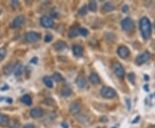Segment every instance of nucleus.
Wrapping results in <instances>:
<instances>
[{
  "mask_svg": "<svg viewBox=\"0 0 155 128\" xmlns=\"http://www.w3.org/2000/svg\"><path fill=\"white\" fill-rule=\"evenodd\" d=\"M9 118L5 114H0V126H6L9 123Z\"/></svg>",
  "mask_w": 155,
  "mask_h": 128,
  "instance_id": "nucleus-20",
  "label": "nucleus"
},
{
  "mask_svg": "<svg viewBox=\"0 0 155 128\" xmlns=\"http://www.w3.org/2000/svg\"><path fill=\"white\" fill-rule=\"evenodd\" d=\"M1 13H2V10H1V8H0V15H1Z\"/></svg>",
  "mask_w": 155,
  "mask_h": 128,
  "instance_id": "nucleus-40",
  "label": "nucleus"
},
{
  "mask_svg": "<svg viewBox=\"0 0 155 128\" xmlns=\"http://www.w3.org/2000/svg\"><path fill=\"white\" fill-rule=\"evenodd\" d=\"M79 35V29L78 27H72L71 29H70V32H69V37L70 38H74Z\"/></svg>",
  "mask_w": 155,
  "mask_h": 128,
  "instance_id": "nucleus-21",
  "label": "nucleus"
},
{
  "mask_svg": "<svg viewBox=\"0 0 155 128\" xmlns=\"http://www.w3.org/2000/svg\"><path fill=\"white\" fill-rule=\"evenodd\" d=\"M37 61H38V60H37V58L35 57V58H34V59H32V60H31V62H32V63H34V64H36V63H37Z\"/></svg>",
  "mask_w": 155,
  "mask_h": 128,
  "instance_id": "nucleus-37",
  "label": "nucleus"
},
{
  "mask_svg": "<svg viewBox=\"0 0 155 128\" xmlns=\"http://www.w3.org/2000/svg\"><path fill=\"white\" fill-rule=\"evenodd\" d=\"M126 102H127V110L129 111V110H130V108H131V103H130V100H128V99H126Z\"/></svg>",
  "mask_w": 155,
  "mask_h": 128,
  "instance_id": "nucleus-34",
  "label": "nucleus"
},
{
  "mask_svg": "<svg viewBox=\"0 0 155 128\" xmlns=\"http://www.w3.org/2000/svg\"><path fill=\"white\" fill-rule=\"evenodd\" d=\"M76 84L78 87V88H84L86 87V85H87V81H86V79L84 78V76L80 75V76L78 77L77 81H76Z\"/></svg>",
  "mask_w": 155,
  "mask_h": 128,
  "instance_id": "nucleus-13",
  "label": "nucleus"
},
{
  "mask_svg": "<svg viewBox=\"0 0 155 128\" xmlns=\"http://www.w3.org/2000/svg\"><path fill=\"white\" fill-rule=\"evenodd\" d=\"M61 126H62V127L63 128H68V125H67V123L63 122L62 124H61Z\"/></svg>",
  "mask_w": 155,
  "mask_h": 128,
  "instance_id": "nucleus-38",
  "label": "nucleus"
},
{
  "mask_svg": "<svg viewBox=\"0 0 155 128\" xmlns=\"http://www.w3.org/2000/svg\"><path fill=\"white\" fill-rule=\"evenodd\" d=\"M21 100H22V102L23 104H25L27 106H31L32 105V98L28 95H23L22 97V99H21Z\"/></svg>",
  "mask_w": 155,
  "mask_h": 128,
  "instance_id": "nucleus-19",
  "label": "nucleus"
},
{
  "mask_svg": "<svg viewBox=\"0 0 155 128\" xmlns=\"http://www.w3.org/2000/svg\"><path fill=\"white\" fill-rule=\"evenodd\" d=\"M30 116L33 119H39L43 116V110L41 107H35L30 111Z\"/></svg>",
  "mask_w": 155,
  "mask_h": 128,
  "instance_id": "nucleus-11",
  "label": "nucleus"
},
{
  "mask_svg": "<svg viewBox=\"0 0 155 128\" xmlns=\"http://www.w3.org/2000/svg\"><path fill=\"white\" fill-rule=\"evenodd\" d=\"M89 79H90L91 82L92 84H94V85H97V84L100 83L99 76H98L97 74H95V73H91V74H90V76H89Z\"/></svg>",
  "mask_w": 155,
  "mask_h": 128,
  "instance_id": "nucleus-17",
  "label": "nucleus"
},
{
  "mask_svg": "<svg viewBox=\"0 0 155 128\" xmlns=\"http://www.w3.org/2000/svg\"><path fill=\"white\" fill-rule=\"evenodd\" d=\"M122 11H123V12H127V11H128V6L127 5L123 6V7H122Z\"/></svg>",
  "mask_w": 155,
  "mask_h": 128,
  "instance_id": "nucleus-35",
  "label": "nucleus"
},
{
  "mask_svg": "<svg viewBox=\"0 0 155 128\" xmlns=\"http://www.w3.org/2000/svg\"><path fill=\"white\" fill-rule=\"evenodd\" d=\"M14 67H15V64H13V63L7 64L5 67H4V74L5 75H10L11 73L14 72Z\"/></svg>",
  "mask_w": 155,
  "mask_h": 128,
  "instance_id": "nucleus-15",
  "label": "nucleus"
},
{
  "mask_svg": "<svg viewBox=\"0 0 155 128\" xmlns=\"http://www.w3.org/2000/svg\"><path fill=\"white\" fill-rule=\"evenodd\" d=\"M54 49H55L57 51H63V50H67V45L65 42H62V41H59L54 43Z\"/></svg>",
  "mask_w": 155,
  "mask_h": 128,
  "instance_id": "nucleus-14",
  "label": "nucleus"
},
{
  "mask_svg": "<svg viewBox=\"0 0 155 128\" xmlns=\"http://www.w3.org/2000/svg\"><path fill=\"white\" fill-rule=\"evenodd\" d=\"M22 128H35V126H34V125H31V124H28V125L24 126Z\"/></svg>",
  "mask_w": 155,
  "mask_h": 128,
  "instance_id": "nucleus-36",
  "label": "nucleus"
},
{
  "mask_svg": "<svg viewBox=\"0 0 155 128\" xmlns=\"http://www.w3.org/2000/svg\"><path fill=\"white\" fill-rule=\"evenodd\" d=\"M81 108H82L81 103L78 102V101H74V102H72L70 107H69V112L72 115H77L80 112Z\"/></svg>",
  "mask_w": 155,
  "mask_h": 128,
  "instance_id": "nucleus-7",
  "label": "nucleus"
},
{
  "mask_svg": "<svg viewBox=\"0 0 155 128\" xmlns=\"http://www.w3.org/2000/svg\"><path fill=\"white\" fill-rule=\"evenodd\" d=\"M43 103L48 105V106H54L55 105V101L53 100L52 98H47L43 100Z\"/></svg>",
  "mask_w": 155,
  "mask_h": 128,
  "instance_id": "nucleus-27",
  "label": "nucleus"
},
{
  "mask_svg": "<svg viewBox=\"0 0 155 128\" xmlns=\"http://www.w3.org/2000/svg\"><path fill=\"white\" fill-rule=\"evenodd\" d=\"M24 22H25V17L22 15H19L13 19L11 25L13 29H17L22 27Z\"/></svg>",
  "mask_w": 155,
  "mask_h": 128,
  "instance_id": "nucleus-6",
  "label": "nucleus"
},
{
  "mask_svg": "<svg viewBox=\"0 0 155 128\" xmlns=\"http://www.w3.org/2000/svg\"><path fill=\"white\" fill-rule=\"evenodd\" d=\"M20 123L17 119H12V120H9L8 123V126L10 128H17L19 126Z\"/></svg>",
  "mask_w": 155,
  "mask_h": 128,
  "instance_id": "nucleus-24",
  "label": "nucleus"
},
{
  "mask_svg": "<svg viewBox=\"0 0 155 128\" xmlns=\"http://www.w3.org/2000/svg\"><path fill=\"white\" fill-rule=\"evenodd\" d=\"M140 29L141 31L142 37L144 39L147 40L151 37L152 35V26L149 19L147 17H142L140 21Z\"/></svg>",
  "mask_w": 155,
  "mask_h": 128,
  "instance_id": "nucleus-1",
  "label": "nucleus"
},
{
  "mask_svg": "<svg viewBox=\"0 0 155 128\" xmlns=\"http://www.w3.org/2000/svg\"><path fill=\"white\" fill-rule=\"evenodd\" d=\"M154 95H155V94H154Z\"/></svg>",
  "mask_w": 155,
  "mask_h": 128,
  "instance_id": "nucleus-42",
  "label": "nucleus"
},
{
  "mask_svg": "<svg viewBox=\"0 0 155 128\" xmlns=\"http://www.w3.org/2000/svg\"><path fill=\"white\" fill-rule=\"evenodd\" d=\"M112 70L119 78H123V76L125 75V70L122 66V64L118 61H115L112 63Z\"/></svg>",
  "mask_w": 155,
  "mask_h": 128,
  "instance_id": "nucleus-3",
  "label": "nucleus"
},
{
  "mask_svg": "<svg viewBox=\"0 0 155 128\" xmlns=\"http://www.w3.org/2000/svg\"><path fill=\"white\" fill-rule=\"evenodd\" d=\"M115 8H116V6L114 5L112 3H107L105 4L104 5V11H106V12H110V11H114L115 10Z\"/></svg>",
  "mask_w": 155,
  "mask_h": 128,
  "instance_id": "nucleus-22",
  "label": "nucleus"
},
{
  "mask_svg": "<svg viewBox=\"0 0 155 128\" xmlns=\"http://www.w3.org/2000/svg\"><path fill=\"white\" fill-rule=\"evenodd\" d=\"M121 25H122V29L125 30V31H127V32L132 31L134 29V22L129 17L124 18L122 21V22H121Z\"/></svg>",
  "mask_w": 155,
  "mask_h": 128,
  "instance_id": "nucleus-4",
  "label": "nucleus"
},
{
  "mask_svg": "<svg viewBox=\"0 0 155 128\" xmlns=\"http://www.w3.org/2000/svg\"><path fill=\"white\" fill-rule=\"evenodd\" d=\"M117 54H118V56H120V57L125 59V58H127V56H129L130 52H129V50H128L127 47L122 45V46H120V47L118 48V50H117Z\"/></svg>",
  "mask_w": 155,
  "mask_h": 128,
  "instance_id": "nucleus-10",
  "label": "nucleus"
},
{
  "mask_svg": "<svg viewBox=\"0 0 155 128\" xmlns=\"http://www.w3.org/2000/svg\"><path fill=\"white\" fill-rule=\"evenodd\" d=\"M61 93L62 96H64V97H68V96H70V95H72V89L70 88L69 87L65 86V87H63V88H62Z\"/></svg>",
  "mask_w": 155,
  "mask_h": 128,
  "instance_id": "nucleus-18",
  "label": "nucleus"
},
{
  "mask_svg": "<svg viewBox=\"0 0 155 128\" xmlns=\"http://www.w3.org/2000/svg\"><path fill=\"white\" fill-rule=\"evenodd\" d=\"M19 2L17 0H14V1H11V7L14 9V10H17V8L19 7Z\"/></svg>",
  "mask_w": 155,
  "mask_h": 128,
  "instance_id": "nucleus-30",
  "label": "nucleus"
},
{
  "mask_svg": "<svg viewBox=\"0 0 155 128\" xmlns=\"http://www.w3.org/2000/svg\"><path fill=\"white\" fill-rule=\"evenodd\" d=\"M41 38V36L40 34L37 32H35V31H30L28 32L25 36V39L28 43H35V42H37L39 39Z\"/></svg>",
  "mask_w": 155,
  "mask_h": 128,
  "instance_id": "nucleus-8",
  "label": "nucleus"
},
{
  "mask_svg": "<svg viewBox=\"0 0 155 128\" xmlns=\"http://www.w3.org/2000/svg\"><path fill=\"white\" fill-rule=\"evenodd\" d=\"M22 70H23V67L21 62H17V64H15V67H14V74L16 76H18L20 74H22Z\"/></svg>",
  "mask_w": 155,
  "mask_h": 128,
  "instance_id": "nucleus-16",
  "label": "nucleus"
},
{
  "mask_svg": "<svg viewBox=\"0 0 155 128\" xmlns=\"http://www.w3.org/2000/svg\"><path fill=\"white\" fill-rule=\"evenodd\" d=\"M53 77H54V80L56 81H58V82L63 80V78H62V75H61V74H59V73H54Z\"/></svg>",
  "mask_w": 155,
  "mask_h": 128,
  "instance_id": "nucleus-29",
  "label": "nucleus"
},
{
  "mask_svg": "<svg viewBox=\"0 0 155 128\" xmlns=\"http://www.w3.org/2000/svg\"><path fill=\"white\" fill-rule=\"evenodd\" d=\"M101 95L105 99H113L116 96V92L115 89H113L110 87H104L102 88L100 91Z\"/></svg>",
  "mask_w": 155,
  "mask_h": 128,
  "instance_id": "nucleus-2",
  "label": "nucleus"
},
{
  "mask_svg": "<svg viewBox=\"0 0 155 128\" xmlns=\"http://www.w3.org/2000/svg\"><path fill=\"white\" fill-rule=\"evenodd\" d=\"M7 50L5 48H0V61H2L5 58Z\"/></svg>",
  "mask_w": 155,
  "mask_h": 128,
  "instance_id": "nucleus-28",
  "label": "nucleus"
},
{
  "mask_svg": "<svg viewBox=\"0 0 155 128\" xmlns=\"http://www.w3.org/2000/svg\"><path fill=\"white\" fill-rule=\"evenodd\" d=\"M79 34L83 36H86L88 35V30L84 28H80L79 29Z\"/></svg>",
  "mask_w": 155,
  "mask_h": 128,
  "instance_id": "nucleus-32",
  "label": "nucleus"
},
{
  "mask_svg": "<svg viewBox=\"0 0 155 128\" xmlns=\"http://www.w3.org/2000/svg\"><path fill=\"white\" fill-rule=\"evenodd\" d=\"M41 24L44 28H51L54 26V21L51 17L48 16H43L41 18Z\"/></svg>",
  "mask_w": 155,
  "mask_h": 128,
  "instance_id": "nucleus-9",
  "label": "nucleus"
},
{
  "mask_svg": "<svg viewBox=\"0 0 155 128\" xmlns=\"http://www.w3.org/2000/svg\"><path fill=\"white\" fill-rule=\"evenodd\" d=\"M89 10L91 11H97V3L95 2V1H91L90 3H89V5H88Z\"/></svg>",
  "mask_w": 155,
  "mask_h": 128,
  "instance_id": "nucleus-25",
  "label": "nucleus"
},
{
  "mask_svg": "<svg viewBox=\"0 0 155 128\" xmlns=\"http://www.w3.org/2000/svg\"><path fill=\"white\" fill-rule=\"evenodd\" d=\"M87 11H88V8L86 5H84L82 8L79 9L78 11V15L79 16H85L87 14Z\"/></svg>",
  "mask_w": 155,
  "mask_h": 128,
  "instance_id": "nucleus-26",
  "label": "nucleus"
},
{
  "mask_svg": "<svg viewBox=\"0 0 155 128\" xmlns=\"http://www.w3.org/2000/svg\"><path fill=\"white\" fill-rule=\"evenodd\" d=\"M52 39H53L52 35H50V34L46 35V36H45V42H46V43H50V42L52 41Z\"/></svg>",
  "mask_w": 155,
  "mask_h": 128,
  "instance_id": "nucleus-33",
  "label": "nucleus"
},
{
  "mask_svg": "<svg viewBox=\"0 0 155 128\" xmlns=\"http://www.w3.org/2000/svg\"><path fill=\"white\" fill-rule=\"evenodd\" d=\"M43 82H44L45 85H46L48 88H52L53 86H54L52 79L50 78V77H48V76H46V77L43 78Z\"/></svg>",
  "mask_w": 155,
  "mask_h": 128,
  "instance_id": "nucleus-23",
  "label": "nucleus"
},
{
  "mask_svg": "<svg viewBox=\"0 0 155 128\" xmlns=\"http://www.w3.org/2000/svg\"><path fill=\"white\" fill-rule=\"evenodd\" d=\"M134 79H135V75H134V73L128 74V81L132 84H134Z\"/></svg>",
  "mask_w": 155,
  "mask_h": 128,
  "instance_id": "nucleus-31",
  "label": "nucleus"
},
{
  "mask_svg": "<svg viewBox=\"0 0 155 128\" xmlns=\"http://www.w3.org/2000/svg\"><path fill=\"white\" fill-rule=\"evenodd\" d=\"M150 57H151V54H150L149 52L148 51H145L142 54L139 55L136 57L135 63L137 65H141V64H143V63H145V62H147V61H148L150 59Z\"/></svg>",
  "mask_w": 155,
  "mask_h": 128,
  "instance_id": "nucleus-5",
  "label": "nucleus"
},
{
  "mask_svg": "<svg viewBox=\"0 0 155 128\" xmlns=\"http://www.w3.org/2000/svg\"><path fill=\"white\" fill-rule=\"evenodd\" d=\"M72 52L74 54V56L80 57L84 55V49L82 46L78 44H74L72 46Z\"/></svg>",
  "mask_w": 155,
  "mask_h": 128,
  "instance_id": "nucleus-12",
  "label": "nucleus"
},
{
  "mask_svg": "<svg viewBox=\"0 0 155 128\" xmlns=\"http://www.w3.org/2000/svg\"><path fill=\"white\" fill-rule=\"evenodd\" d=\"M154 29H155V22H154Z\"/></svg>",
  "mask_w": 155,
  "mask_h": 128,
  "instance_id": "nucleus-41",
  "label": "nucleus"
},
{
  "mask_svg": "<svg viewBox=\"0 0 155 128\" xmlns=\"http://www.w3.org/2000/svg\"><path fill=\"white\" fill-rule=\"evenodd\" d=\"M150 128H155V126H152Z\"/></svg>",
  "mask_w": 155,
  "mask_h": 128,
  "instance_id": "nucleus-39",
  "label": "nucleus"
}]
</instances>
